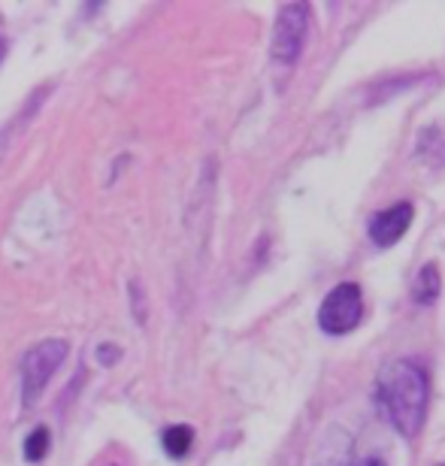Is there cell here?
I'll return each instance as SVG.
<instances>
[{"label":"cell","instance_id":"cell-3","mask_svg":"<svg viewBox=\"0 0 445 466\" xmlns=\"http://www.w3.org/2000/svg\"><path fill=\"white\" fill-rule=\"evenodd\" d=\"M360 315H364V297H360V288L355 282H342L324 297V303L319 309V324L324 333H330V337H342V333H351L358 328Z\"/></svg>","mask_w":445,"mask_h":466},{"label":"cell","instance_id":"cell-7","mask_svg":"<svg viewBox=\"0 0 445 466\" xmlns=\"http://www.w3.org/2000/svg\"><path fill=\"white\" fill-rule=\"evenodd\" d=\"M440 155V167H445V130L440 125H433L428 130H421L419 139V157L428 167H433V157Z\"/></svg>","mask_w":445,"mask_h":466},{"label":"cell","instance_id":"cell-5","mask_svg":"<svg viewBox=\"0 0 445 466\" xmlns=\"http://www.w3.org/2000/svg\"><path fill=\"white\" fill-rule=\"evenodd\" d=\"M412 203H394V207H388L382 212H376L373 218H369V239L376 242L379 248H391L394 242H400V237L412 225Z\"/></svg>","mask_w":445,"mask_h":466},{"label":"cell","instance_id":"cell-13","mask_svg":"<svg viewBox=\"0 0 445 466\" xmlns=\"http://www.w3.org/2000/svg\"><path fill=\"white\" fill-rule=\"evenodd\" d=\"M4 55H6V43H4V36H0V61H4Z\"/></svg>","mask_w":445,"mask_h":466},{"label":"cell","instance_id":"cell-8","mask_svg":"<svg viewBox=\"0 0 445 466\" xmlns=\"http://www.w3.org/2000/svg\"><path fill=\"white\" fill-rule=\"evenodd\" d=\"M161 442H164V451L170 454V458H185L194 445V431L188 424H173L164 431Z\"/></svg>","mask_w":445,"mask_h":466},{"label":"cell","instance_id":"cell-2","mask_svg":"<svg viewBox=\"0 0 445 466\" xmlns=\"http://www.w3.org/2000/svg\"><path fill=\"white\" fill-rule=\"evenodd\" d=\"M70 346L64 339H46L40 346H34L22 360V403L34 406L40 400L43 388L49 385L58 367L67 360Z\"/></svg>","mask_w":445,"mask_h":466},{"label":"cell","instance_id":"cell-9","mask_svg":"<svg viewBox=\"0 0 445 466\" xmlns=\"http://www.w3.org/2000/svg\"><path fill=\"white\" fill-rule=\"evenodd\" d=\"M49 445H52L49 427H36V431L25 440V461L27 463H40L46 454H49Z\"/></svg>","mask_w":445,"mask_h":466},{"label":"cell","instance_id":"cell-11","mask_svg":"<svg viewBox=\"0 0 445 466\" xmlns=\"http://www.w3.org/2000/svg\"><path fill=\"white\" fill-rule=\"evenodd\" d=\"M349 466H385V461H382V458H376V454H369V458H360L358 463L351 461Z\"/></svg>","mask_w":445,"mask_h":466},{"label":"cell","instance_id":"cell-1","mask_svg":"<svg viewBox=\"0 0 445 466\" xmlns=\"http://www.w3.org/2000/svg\"><path fill=\"white\" fill-rule=\"evenodd\" d=\"M376 400L403 440H415L428 418V376L415 360H391L379 372Z\"/></svg>","mask_w":445,"mask_h":466},{"label":"cell","instance_id":"cell-4","mask_svg":"<svg viewBox=\"0 0 445 466\" xmlns=\"http://www.w3.org/2000/svg\"><path fill=\"white\" fill-rule=\"evenodd\" d=\"M306 31H309V6L306 4H285L276 15L273 31V58L279 64H294L300 58Z\"/></svg>","mask_w":445,"mask_h":466},{"label":"cell","instance_id":"cell-12","mask_svg":"<svg viewBox=\"0 0 445 466\" xmlns=\"http://www.w3.org/2000/svg\"><path fill=\"white\" fill-rule=\"evenodd\" d=\"M351 461L349 458H342V461H337V458H330V463H319V466H349Z\"/></svg>","mask_w":445,"mask_h":466},{"label":"cell","instance_id":"cell-14","mask_svg":"<svg viewBox=\"0 0 445 466\" xmlns=\"http://www.w3.org/2000/svg\"><path fill=\"white\" fill-rule=\"evenodd\" d=\"M437 466H445V463H437Z\"/></svg>","mask_w":445,"mask_h":466},{"label":"cell","instance_id":"cell-10","mask_svg":"<svg viewBox=\"0 0 445 466\" xmlns=\"http://www.w3.org/2000/svg\"><path fill=\"white\" fill-rule=\"evenodd\" d=\"M97 358H100V360H104V363H113V360L118 358V351H116L113 346H104V349H100V351H97Z\"/></svg>","mask_w":445,"mask_h":466},{"label":"cell","instance_id":"cell-6","mask_svg":"<svg viewBox=\"0 0 445 466\" xmlns=\"http://www.w3.org/2000/svg\"><path fill=\"white\" fill-rule=\"evenodd\" d=\"M442 291V276H440V267L437 264H424L419 269V276H415L412 282V297L419 306H430L437 303V297Z\"/></svg>","mask_w":445,"mask_h":466}]
</instances>
